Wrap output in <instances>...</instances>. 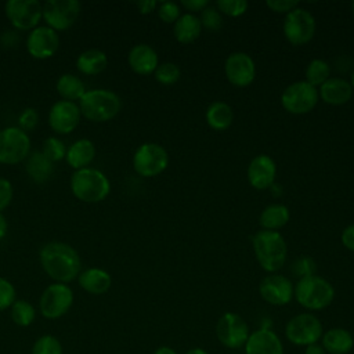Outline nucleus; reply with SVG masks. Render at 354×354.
Here are the masks:
<instances>
[{"mask_svg":"<svg viewBox=\"0 0 354 354\" xmlns=\"http://www.w3.org/2000/svg\"><path fill=\"white\" fill-rule=\"evenodd\" d=\"M40 264L50 278L55 282L66 283L80 274L82 261L77 250L59 241L46 243L39 253Z\"/></svg>","mask_w":354,"mask_h":354,"instance_id":"obj_1","label":"nucleus"},{"mask_svg":"<svg viewBox=\"0 0 354 354\" xmlns=\"http://www.w3.org/2000/svg\"><path fill=\"white\" fill-rule=\"evenodd\" d=\"M253 250L260 267L274 274L282 268L286 261V242L278 231L261 230L253 236Z\"/></svg>","mask_w":354,"mask_h":354,"instance_id":"obj_2","label":"nucleus"},{"mask_svg":"<svg viewBox=\"0 0 354 354\" xmlns=\"http://www.w3.org/2000/svg\"><path fill=\"white\" fill-rule=\"evenodd\" d=\"M293 297L301 307L310 311H319L332 304L335 289L325 278L310 275L297 281L293 289Z\"/></svg>","mask_w":354,"mask_h":354,"instance_id":"obj_3","label":"nucleus"},{"mask_svg":"<svg viewBox=\"0 0 354 354\" xmlns=\"http://www.w3.org/2000/svg\"><path fill=\"white\" fill-rule=\"evenodd\" d=\"M71 189L73 195L87 203H95L105 199L111 191L108 177L94 167L75 170L71 177Z\"/></svg>","mask_w":354,"mask_h":354,"instance_id":"obj_4","label":"nucleus"},{"mask_svg":"<svg viewBox=\"0 0 354 354\" xmlns=\"http://www.w3.org/2000/svg\"><path fill=\"white\" fill-rule=\"evenodd\" d=\"M80 113L93 122H106L115 118L120 108L122 100L111 90L94 88L87 90L86 94L79 100Z\"/></svg>","mask_w":354,"mask_h":354,"instance_id":"obj_5","label":"nucleus"},{"mask_svg":"<svg viewBox=\"0 0 354 354\" xmlns=\"http://www.w3.org/2000/svg\"><path fill=\"white\" fill-rule=\"evenodd\" d=\"M324 333L321 321L311 313H300L285 325V337L295 346H310L318 343Z\"/></svg>","mask_w":354,"mask_h":354,"instance_id":"obj_6","label":"nucleus"},{"mask_svg":"<svg viewBox=\"0 0 354 354\" xmlns=\"http://www.w3.org/2000/svg\"><path fill=\"white\" fill-rule=\"evenodd\" d=\"M169 165V155L163 147L155 142L141 144L133 155V167L142 177H155Z\"/></svg>","mask_w":354,"mask_h":354,"instance_id":"obj_7","label":"nucleus"},{"mask_svg":"<svg viewBox=\"0 0 354 354\" xmlns=\"http://www.w3.org/2000/svg\"><path fill=\"white\" fill-rule=\"evenodd\" d=\"M250 335L246 321L236 313H224L216 324V337L225 348H241Z\"/></svg>","mask_w":354,"mask_h":354,"instance_id":"obj_8","label":"nucleus"},{"mask_svg":"<svg viewBox=\"0 0 354 354\" xmlns=\"http://www.w3.org/2000/svg\"><path fill=\"white\" fill-rule=\"evenodd\" d=\"M30 151V138L21 127L10 126L0 130V163L22 162Z\"/></svg>","mask_w":354,"mask_h":354,"instance_id":"obj_9","label":"nucleus"},{"mask_svg":"<svg viewBox=\"0 0 354 354\" xmlns=\"http://www.w3.org/2000/svg\"><path fill=\"white\" fill-rule=\"evenodd\" d=\"M318 102V90L306 80L289 84L282 95L281 104L283 109L293 115H303L311 112Z\"/></svg>","mask_w":354,"mask_h":354,"instance_id":"obj_10","label":"nucleus"},{"mask_svg":"<svg viewBox=\"0 0 354 354\" xmlns=\"http://www.w3.org/2000/svg\"><path fill=\"white\" fill-rule=\"evenodd\" d=\"M73 303V292L66 283L48 285L39 300V308L44 318L57 319L65 315Z\"/></svg>","mask_w":354,"mask_h":354,"instance_id":"obj_11","label":"nucleus"},{"mask_svg":"<svg viewBox=\"0 0 354 354\" xmlns=\"http://www.w3.org/2000/svg\"><path fill=\"white\" fill-rule=\"evenodd\" d=\"M315 18L304 8L296 7L286 14L283 21V35L293 46L307 44L315 35Z\"/></svg>","mask_w":354,"mask_h":354,"instance_id":"obj_12","label":"nucleus"},{"mask_svg":"<svg viewBox=\"0 0 354 354\" xmlns=\"http://www.w3.org/2000/svg\"><path fill=\"white\" fill-rule=\"evenodd\" d=\"M4 11L12 26L32 30L43 18V4L39 0H8Z\"/></svg>","mask_w":354,"mask_h":354,"instance_id":"obj_13","label":"nucleus"},{"mask_svg":"<svg viewBox=\"0 0 354 354\" xmlns=\"http://www.w3.org/2000/svg\"><path fill=\"white\" fill-rule=\"evenodd\" d=\"M80 7L77 0H47L43 4V18L51 29L65 30L77 19Z\"/></svg>","mask_w":354,"mask_h":354,"instance_id":"obj_14","label":"nucleus"},{"mask_svg":"<svg viewBox=\"0 0 354 354\" xmlns=\"http://www.w3.org/2000/svg\"><path fill=\"white\" fill-rule=\"evenodd\" d=\"M224 72L227 80L236 87L249 86L256 76V65L252 57L242 51L230 54L224 64Z\"/></svg>","mask_w":354,"mask_h":354,"instance_id":"obj_15","label":"nucleus"},{"mask_svg":"<svg viewBox=\"0 0 354 354\" xmlns=\"http://www.w3.org/2000/svg\"><path fill=\"white\" fill-rule=\"evenodd\" d=\"M293 283L281 274L267 275L259 285V293L264 301L272 306H285L293 299Z\"/></svg>","mask_w":354,"mask_h":354,"instance_id":"obj_16","label":"nucleus"},{"mask_svg":"<svg viewBox=\"0 0 354 354\" xmlns=\"http://www.w3.org/2000/svg\"><path fill=\"white\" fill-rule=\"evenodd\" d=\"M80 115V108L76 102L59 100L48 111V123L55 133L68 134L77 127Z\"/></svg>","mask_w":354,"mask_h":354,"instance_id":"obj_17","label":"nucleus"},{"mask_svg":"<svg viewBox=\"0 0 354 354\" xmlns=\"http://www.w3.org/2000/svg\"><path fill=\"white\" fill-rule=\"evenodd\" d=\"M59 46V37L57 30L50 26H36L28 33L26 50L35 58H50L55 54Z\"/></svg>","mask_w":354,"mask_h":354,"instance_id":"obj_18","label":"nucleus"},{"mask_svg":"<svg viewBox=\"0 0 354 354\" xmlns=\"http://www.w3.org/2000/svg\"><path fill=\"white\" fill-rule=\"evenodd\" d=\"M243 351L245 354H283V344L272 329L259 328L250 332Z\"/></svg>","mask_w":354,"mask_h":354,"instance_id":"obj_19","label":"nucleus"},{"mask_svg":"<svg viewBox=\"0 0 354 354\" xmlns=\"http://www.w3.org/2000/svg\"><path fill=\"white\" fill-rule=\"evenodd\" d=\"M277 176L275 162L268 155L254 156L248 166L249 184L256 189H267L274 184Z\"/></svg>","mask_w":354,"mask_h":354,"instance_id":"obj_20","label":"nucleus"},{"mask_svg":"<svg viewBox=\"0 0 354 354\" xmlns=\"http://www.w3.org/2000/svg\"><path fill=\"white\" fill-rule=\"evenodd\" d=\"M127 61L130 68L138 75H149L155 72L159 65L156 51L145 43H140L131 47L127 55Z\"/></svg>","mask_w":354,"mask_h":354,"instance_id":"obj_21","label":"nucleus"},{"mask_svg":"<svg viewBox=\"0 0 354 354\" xmlns=\"http://www.w3.org/2000/svg\"><path fill=\"white\" fill-rule=\"evenodd\" d=\"M321 346L326 354H348L354 347L353 333L346 328H330L322 333Z\"/></svg>","mask_w":354,"mask_h":354,"instance_id":"obj_22","label":"nucleus"},{"mask_svg":"<svg viewBox=\"0 0 354 354\" xmlns=\"http://www.w3.org/2000/svg\"><path fill=\"white\" fill-rule=\"evenodd\" d=\"M353 87L350 82L342 77H329L319 86L318 95L330 105H343L353 97Z\"/></svg>","mask_w":354,"mask_h":354,"instance_id":"obj_23","label":"nucleus"},{"mask_svg":"<svg viewBox=\"0 0 354 354\" xmlns=\"http://www.w3.org/2000/svg\"><path fill=\"white\" fill-rule=\"evenodd\" d=\"M77 281L80 288L91 295H102L108 292L112 285V278L109 272L97 267H91L80 272Z\"/></svg>","mask_w":354,"mask_h":354,"instance_id":"obj_24","label":"nucleus"},{"mask_svg":"<svg viewBox=\"0 0 354 354\" xmlns=\"http://www.w3.org/2000/svg\"><path fill=\"white\" fill-rule=\"evenodd\" d=\"M95 156V147L91 140L88 138H80L76 140L73 144H71L66 149L65 159L71 167L75 170L87 167V165L91 163V160Z\"/></svg>","mask_w":354,"mask_h":354,"instance_id":"obj_25","label":"nucleus"},{"mask_svg":"<svg viewBox=\"0 0 354 354\" xmlns=\"http://www.w3.org/2000/svg\"><path fill=\"white\" fill-rule=\"evenodd\" d=\"M202 32V24L199 21V17L185 12L180 15V18L174 22L173 33L178 43L181 44H189L195 41Z\"/></svg>","mask_w":354,"mask_h":354,"instance_id":"obj_26","label":"nucleus"},{"mask_svg":"<svg viewBox=\"0 0 354 354\" xmlns=\"http://www.w3.org/2000/svg\"><path fill=\"white\" fill-rule=\"evenodd\" d=\"M234 120L232 108L223 101L212 102L206 109V122L216 131L227 130Z\"/></svg>","mask_w":354,"mask_h":354,"instance_id":"obj_27","label":"nucleus"},{"mask_svg":"<svg viewBox=\"0 0 354 354\" xmlns=\"http://www.w3.org/2000/svg\"><path fill=\"white\" fill-rule=\"evenodd\" d=\"M290 218L289 209L282 203H272L264 207L259 217V223L263 230L267 231H278L285 227Z\"/></svg>","mask_w":354,"mask_h":354,"instance_id":"obj_28","label":"nucleus"},{"mask_svg":"<svg viewBox=\"0 0 354 354\" xmlns=\"http://www.w3.org/2000/svg\"><path fill=\"white\" fill-rule=\"evenodd\" d=\"M108 65L106 54L100 48H88L76 59V68L84 75H98Z\"/></svg>","mask_w":354,"mask_h":354,"instance_id":"obj_29","label":"nucleus"},{"mask_svg":"<svg viewBox=\"0 0 354 354\" xmlns=\"http://www.w3.org/2000/svg\"><path fill=\"white\" fill-rule=\"evenodd\" d=\"M25 167L28 176L36 183H43L48 180L54 171V163L41 151H35L29 153Z\"/></svg>","mask_w":354,"mask_h":354,"instance_id":"obj_30","label":"nucleus"},{"mask_svg":"<svg viewBox=\"0 0 354 354\" xmlns=\"http://www.w3.org/2000/svg\"><path fill=\"white\" fill-rule=\"evenodd\" d=\"M55 88L64 100L72 102L80 100L87 91L83 80L73 73L61 75L55 83Z\"/></svg>","mask_w":354,"mask_h":354,"instance_id":"obj_31","label":"nucleus"},{"mask_svg":"<svg viewBox=\"0 0 354 354\" xmlns=\"http://www.w3.org/2000/svg\"><path fill=\"white\" fill-rule=\"evenodd\" d=\"M329 73H330V68H329L328 62L324 59H319V58L310 61L306 68V72H304L306 82L315 88L319 87L321 84H324L329 79Z\"/></svg>","mask_w":354,"mask_h":354,"instance_id":"obj_32","label":"nucleus"},{"mask_svg":"<svg viewBox=\"0 0 354 354\" xmlns=\"http://www.w3.org/2000/svg\"><path fill=\"white\" fill-rule=\"evenodd\" d=\"M36 317L33 306L26 300H15L11 306V319L18 326H29Z\"/></svg>","mask_w":354,"mask_h":354,"instance_id":"obj_33","label":"nucleus"},{"mask_svg":"<svg viewBox=\"0 0 354 354\" xmlns=\"http://www.w3.org/2000/svg\"><path fill=\"white\" fill-rule=\"evenodd\" d=\"M32 354H62V346L55 336L43 335L35 342Z\"/></svg>","mask_w":354,"mask_h":354,"instance_id":"obj_34","label":"nucleus"},{"mask_svg":"<svg viewBox=\"0 0 354 354\" xmlns=\"http://www.w3.org/2000/svg\"><path fill=\"white\" fill-rule=\"evenodd\" d=\"M181 76V71L174 62H163L155 71V79L162 84H174Z\"/></svg>","mask_w":354,"mask_h":354,"instance_id":"obj_35","label":"nucleus"},{"mask_svg":"<svg viewBox=\"0 0 354 354\" xmlns=\"http://www.w3.org/2000/svg\"><path fill=\"white\" fill-rule=\"evenodd\" d=\"M66 149L68 148H66V145L64 144L62 140H59L57 137H47L43 141L41 152L54 163V162H58V160L65 158Z\"/></svg>","mask_w":354,"mask_h":354,"instance_id":"obj_36","label":"nucleus"},{"mask_svg":"<svg viewBox=\"0 0 354 354\" xmlns=\"http://www.w3.org/2000/svg\"><path fill=\"white\" fill-rule=\"evenodd\" d=\"M248 6L249 4L245 0H218V1H216V8L220 12H223L228 17H232V18L243 15L248 10Z\"/></svg>","mask_w":354,"mask_h":354,"instance_id":"obj_37","label":"nucleus"},{"mask_svg":"<svg viewBox=\"0 0 354 354\" xmlns=\"http://www.w3.org/2000/svg\"><path fill=\"white\" fill-rule=\"evenodd\" d=\"M199 21L202 24V28H206L209 30H218L223 25L221 12L212 6H207L205 10L201 11Z\"/></svg>","mask_w":354,"mask_h":354,"instance_id":"obj_38","label":"nucleus"},{"mask_svg":"<svg viewBox=\"0 0 354 354\" xmlns=\"http://www.w3.org/2000/svg\"><path fill=\"white\" fill-rule=\"evenodd\" d=\"M158 17L166 24H174L180 18V7L174 1H163L158 4Z\"/></svg>","mask_w":354,"mask_h":354,"instance_id":"obj_39","label":"nucleus"},{"mask_svg":"<svg viewBox=\"0 0 354 354\" xmlns=\"http://www.w3.org/2000/svg\"><path fill=\"white\" fill-rule=\"evenodd\" d=\"M315 261L311 257H300L292 264V272L299 278H306L310 275H315Z\"/></svg>","mask_w":354,"mask_h":354,"instance_id":"obj_40","label":"nucleus"},{"mask_svg":"<svg viewBox=\"0 0 354 354\" xmlns=\"http://www.w3.org/2000/svg\"><path fill=\"white\" fill-rule=\"evenodd\" d=\"M14 301H15L14 285L8 279L0 277V311L11 307Z\"/></svg>","mask_w":354,"mask_h":354,"instance_id":"obj_41","label":"nucleus"},{"mask_svg":"<svg viewBox=\"0 0 354 354\" xmlns=\"http://www.w3.org/2000/svg\"><path fill=\"white\" fill-rule=\"evenodd\" d=\"M37 122H39V113H37V111H36L35 108H30V106H29V108H25V109L21 112L19 118H18L19 127H21L24 131L32 130L33 127H36Z\"/></svg>","mask_w":354,"mask_h":354,"instance_id":"obj_42","label":"nucleus"},{"mask_svg":"<svg viewBox=\"0 0 354 354\" xmlns=\"http://www.w3.org/2000/svg\"><path fill=\"white\" fill-rule=\"evenodd\" d=\"M266 4L271 11L278 14H288L299 6L296 0H268Z\"/></svg>","mask_w":354,"mask_h":354,"instance_id":"obj_43","label":"nucleus"},{"mask_svg":"<svg viewBox=\"0 0 354 354\" xmlns=\"http://www.w3.org/2000/svg\"><path fill=\"white\" fill-rule=\"evenodd\" d=\"M12 184L10 180L0 177V213L6 209L12 199Z\"/></svg>","mask_w":354,"mask_h":354,"instance_id":"obj_44","label":"nucleus"},{"mask_svg":"<svg viewBox=\"0 0 354 354\" xmlns=\"http://www.w3.org/2000/svg\"><path fill=\"white\" fill-rule=\"evenodd\" d=\"M342 243L346 249L354 252V224L346 227L342 232Z\"/></svg>","mask_w":354,"mask_h":354,"instance_id":"obj_45","label":"nucleus"},{"mask_svg":"<svg viewBox=\"0 0 354 354\" xmlns=\"http://www.w3.org/2000/svg\"><path fill=\"white\" fill-rule=\"evenodd\" d=\"M181 6L185 10L191 11V14H192L194 11L201 12L202 10H205L209 6V1L207 0H181Z\"/></svg>","mask_w":354,"mask_h":354,"instance_id":"obj_46","label":"nucleus"},{"mask_svg":"<svg viewBox=\"0 0 354 354\" xmlns=\"http://www.w3.org/2000/svg\"><path fill=\"white\" fill-rule=\"evenodd\" d=\"M136 6H137V8L141 14H149L158 7V1H155V0H140V1L136 3Z\"/></svg>","mask_w":354,"mask_h":354,"instance_id":"obj_47","label":"nucleus"},{"mask_svg":"<svg viewBox=\"0 0 354 354\" xmlns=\"http://www.w3.org/2000/svg\"><path fill=\"white\" fill-rule=\"evenodd\" d=\"M304 354H326L325 348L321 346V343H314L310 346H306Z\"/></svg>","mask_w":354,"mask_h":354,"instance_id":"obj_48","label":"nucleus"},{"mask_svg":"<svg viewBox=\"0 0 354 354\" xmlns=\"http://www.w3.org/2000/svg\"><path fill=\"white\" fill-rule=\"evenodd\" d=\"M7 230H8V223H7V218L0 213V239H3L7 234Z\"/></svg>","mask_w":354,"mask_h":354,"instance_id":"obj_49","label":"nucleus"},{"mask_svg":"<svg viewBox=\"0 0 354 354\" xmlns=\"http://www.w3.org/2000/svg\"><path fill=\"white\" fill-rule=\"evenodd\" d=\"M153 354H178L174 348H171L170 346H159Z\"/></svg>","mask_w":354,"mask_h":354,"instance_id":"obj_50","label":"nucleus"},{"mask_svg":"<svg viewBox=\"0 0 354 354\" xmlns=\"http://www.w3.org/2000/svg\"><path fill=\"white\" fill-rule=\"evenodd\" d=\"M184 354H209V353L202 347H192V348L187 350Z\"/></svg>","mask_w":354,"mask_h":354,"instance_id":"obj_51","label":"nucleus"},{"mask_svg":"<svg viewBox=\"0 0 354 354\" xmlns=\"http://www.w3.org/2000/svg\"><path fill=\"white\" fill-rule=\"evenodd\" d=\"M350 84H351V87H353V90H354V71H353V73H351V79H350Z\"/></svg>","mask_w":354,"mask_h":354,"instance_id":"obj_52","label":"nucleus"},{"mask_svg":"<svg viewBox=\"0 0 354 354\" xmlns=\"http://www.w3.org/2000/svg\"><path fill=\"white\" fill-rule=\"evenodd\" d=\"M353 14H354V3H353Z\"/></svg>","mask_w":354,"mask_h":354,"instance_id":"obj_53","label":"nucleus"},{"mask_svg":"<svg viewBox=\"0 0 354 354\" xmlns=\"http://www.w3.org/2000/svg\"><path fill=\"white\" fill-rule=\"evenodd\" d=\"M353 339H354V333H353Z\"/></svg>","mask_w":354,"mask_h":354,"instance_id":"obj_54","label":"nucleus"}]
</instances>
